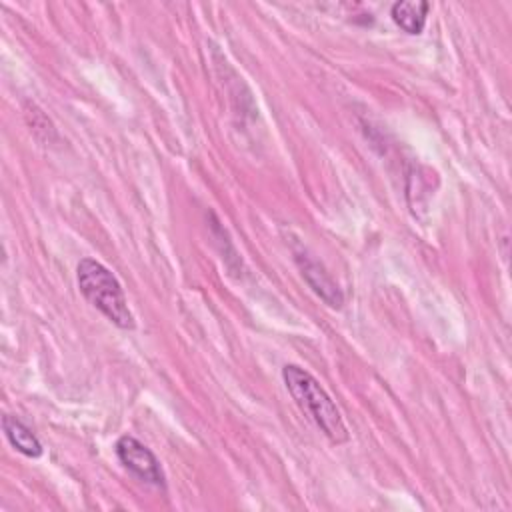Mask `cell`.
Returning a JSON list of instances; mask_svg holds the SVG:
<instances>
[{
  "instance_id": "1",
  "label": "cell",
  "mask_w": 512,
  "mask_h": 512,
  "mask_svg": "<svg viewBox=\"0 0 512 512\" xmlns=\"http://www.w3.org/2000/svg\"><path fill=\"white\" fill-rule=\"evenodd\" d=\"M282 380L298 408L324 432L332 444L348 442L350 434L340 416V410L308 370L296 364H286L282 368Z\"/></svg>"
},
{
  "instance_id": "3",
  "label": "cell",
  "mask_w": 512,
  "mask_h": 512,
  "mask_svg": "<svg viewBox=\"0 0 512 512\" xmlns=\"http://www.w3.org/2000/svg\"><path fill=\"white\" fill-rule=\"evenodd\" d=\"M114 452H116L120 464L126 470H130L136 478H140L142 482L152 484V486H160V488L166 486V476L162 472L160 460L138 438L128 436V434L120 436L114 444Z\"/></svg>"
},
{
  "instance_id": "4",
  "label": "cell",
  "mask_w": 512,
  "mask_h": 512,
  "mask_svg": "<svg viewBox=\"0 0 512 512\" xmlns=\"http://www.w3.org/2000/svg\"><path fill=\"white\" fill-rule=\"evenodd\" d=\"M294 262L298 266V270L302 272L304 280L308 282V286L314 290V294H318L322 298L324 304H328L330 308L340 310L344 306V294L338 288V284L332 280V276L326 272V268L312 258L304 248H294Z\"/></svg>"
},
{
  "instance_id": "2",
  "label": "cell",
  "mask_w": 512,
  "mask_h": 512,
  "mask_svg": "<svg viewBox=\"0 0 512 512\" xmlns=\"http://www.w3.org/2000/svg\"><path fill=\"white\" fill-rule=\"evenodd\" d=\"M76 282L82 296L114 326L122 330H132L136 326L118 278L102 262L82 258L76 266Z\"/></svg>"
},
{
  "instance_id": "6",
  "label": "cell",
  "mask_w": 512,
  "mask_h": 512,
  "mask_svg": "<svg viewBox=\"0 0 512 512\" xmlns=\"http://www.w3.org/2000/svg\"><path fill=\"white\" fill-rule=\"evenodd\" d=\"M430 4L424 0H402L392 4V20L396 22V26H400L406 34L418 36L422 34L424 26H426V16H428Z\"/></svg>"
},
{
  "instance_id": "5",
  "label": "cell",
  "mask_w": 512,
  "mask_h": 512,
  "mask_svg": "<svg viewBox=\"0 0 512 512\" xmlns=\"http://www.w3.org/2000/svg\"><path fill=\"white\" fill-rule=\"evenodd\" d=\"M2 430H4V436L10 442V446L14 450H18L20 454H24L28 458L42 456L44 448H42L38 436L20 418H16L12 414H4L2 416Z\"/></svg>"
}]
</instances>
